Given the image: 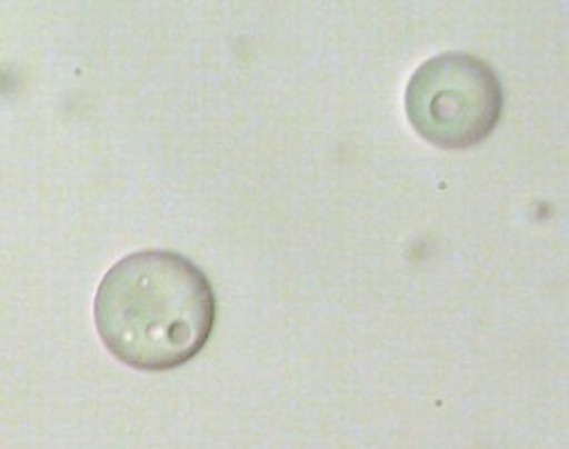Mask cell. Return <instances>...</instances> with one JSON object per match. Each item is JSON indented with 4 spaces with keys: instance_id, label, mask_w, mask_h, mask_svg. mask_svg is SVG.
<instances>
[{
    "instance_id": "7a4b0ae2",
    "label": "cell",
    "mask_w": 569,
    "mask_h": 449,
    "mask_svg": "<svg viewBox=\"0 0 569 449\" xmlns=\"http://www.w3.org/2000/svg\"><path fill=\"white\" fill-rule=\"evenodd\" d=\"M505 91L497 72L468 52H443L420 63L405 91L413 131L443 149L486 140L502 118Z\"/></svg>"
},
{
    "instance_id": "6da1fadb",
    "label": "cell",
    "mask_w": 569,
    "mask_h": 449,
    "mask_svg": "<svg viewBox=\"0 0 569 449\" xmlns=\"http://www.w3.org/2000/svg\"><path fill=\"white\" fill-rule=\"evenodd\" d=\"M96 328L107 350L136 370L163 372L194 359L216 328L218 301L206 273L174 251H138L102 278Z\"/></svg>"
}]
</instances>
